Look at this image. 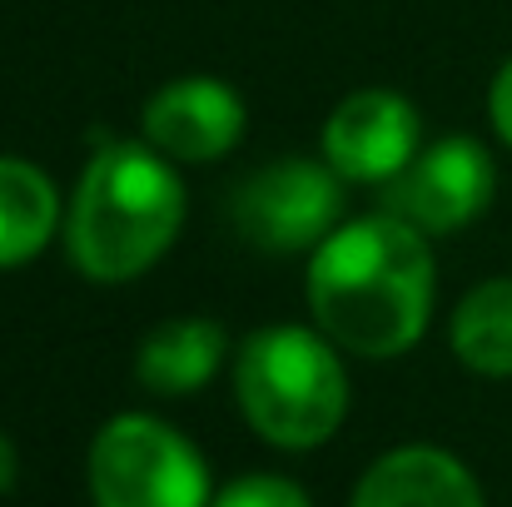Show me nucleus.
I'll list each match as a JSON object with an SVG mask.
<instances>
[{
  "label": "nucleus",
  "mask_w": 512,
  "mask_h": 507,
  "mask_svg": "<svg viewBox=\"0 0 512 507\" xmlns=\"http://www.w3.org/2000/svg\"><path fill=\"white\" fill-rule=\"evenodd\" d=\"M229 224L264 254H314L343 224V179L329 160H269L234 184Z\"/></svg>",
  "instance_id": "obj_5"
},
{
  "label": "nucleus",
  "mask_w": 512,
  "mask_h": 507,
  "mask_svg": "<svg viewBox=\"0 0 512 507\" xmlns=\"http://www.w3.org/2000/svg\"><path fill=\"white\" fill-rule=\"evenodd\" d=\"M229 353V334L214 319H165L135 353V378L155 398H189L199 393Z\"/></svg>",
  "instance_id": "obj_10"
},
{
  "label": "nucleus",
  "mask_w": 512,
  "mask_h": 507,
  "mask_svg": "<svg viewBox=\"0 0 512 507\" xmlns=\"http://www.w3.org/2000/svg\"><path fill=\"white\" fill-rule=\"evenodd\" d=\"M339 343L319 324H269L234 348V398L244 423L289 453L319 448L348 413V373Z\"/></svg>",
  "instance_id": "obj_3"
},
{
  "label": "nucleus",
  "mask_w": 512,
  "mask_h": 507,
  "mask_svg": "<svg viewBox=\"0 0 512 507\" xmlns=\"http://www.w3.org/2000/svg\"><path fill=\"white\" fill-rule=\"evenodd\" d=\"M488 120H493L498 140L512 150V60L493 75V90H488Z\"/></svg>",
  "instance_id": "obj_14"
},
{
  "label": "nucleus",
  "mask_w": 512,
  "mask_h": 507,
  "mask_svg": "<svg viewBox=\"0 0 512 507\" xmlns=\"http://www.w3.org/2000/svg\"><path fill=\"white\" fill-rule=\"evenodd\" d=\"M209 507H314V503H309V493L299 483H289L279 473H244L229 488H219Z\"/></svg>",
  "instance_id": "obj_13"
},
{
  "label": "nucleus",
  "mask_w": 512,
  "mask_h": 507,
  "mask_svg": "<svg viewBox=\"0 0 512 507\" xmlns=\"http://www.w3.org/2000/svg\"><path fill=\"white\" fill-rule=\"evenodd\" d=\"M184 224V184L150 140H115L80 169L65 209V254L90 284L150 274Z\"/></svg>",
  "instance_id": "obj_2"
},
{
  "label": "nucleus",
  "mask_w": 512,
  "mask_h": 507,
  "mask_svg": "<svg viewBox=\"0 0 512 507\" xmlns=\"http://www.w3.org/2000/svg\"><path fill=\"white\" fill-rule=\"evenodd\" d=\"M453 353L483 378H512V274L488 279L453 309Z\"/></svg>",
  "instance_id": "obj_12"
},
{
  "label": "nucleus",
  "mask_w": 512,
  "mask_h": 507,
  "mask_svg": "<svg viewBox=\"0 0 512 507\" xmlns=\"http://www.w3.org/2000/svg\"><path fill=\"white\" fill-rule=\"evenodd\" d=\"M348 507H488L478 478L433 443L383 453L353 488Z\"/></svg>",
  "instance_id": "obj_9"
},
{
  "label": "nucleus",
  "mask_w": 512,
  "mask_h": 507,
  "mask_svg": "<svg viewBox=\"0 0 512 507\" xmlns=\"http://www.w3.org/2000/svg\"><path fill=\"white\" fill-rule=\"evenodd\" d=\"M15 468H20V463H15V443L0 433V493L15 488Z\"/></svg>",
  "instance_id": "obj_15"
},
{
  "label": "nucleus",
  "mask_w": 512,
  "mask_h": 507,
  "mask_svg": "<svg viewBox=\"0 0 512 507\" xmlns=\"http://www.w3.org/2000/svg\"><path fill=\"white\" fill-rule=\"evenodd\" d=\"M319 150L343 184H388L423 150L418 110L398 90H353L324 120Z\"/></svg>",
  "instance_id": "obj_7"
},
{
  "label": "nucleus",
  "mask_w": 512,
  "mask_h": 507,
  "mask_svg": "<svg viewBox=\"0 0 512 507\" xmlns=\"http://www.w3.org/2000/svg\"><path fill=\"white\" fill-rule=\"evenodd\" d=\"M493 189H498V169L488 145H478L473 135H443L423 145L398 179L383 184V209L433 239V234L468 229L493 204Z\"/></svg>",
  "instance_id": "obj_6"
},
{
  "label": "nucleus",
  "mask_w": 512,
  "mask_h": 507,
  "mask_svg": "<svg viewBox=\"0 0 512 507\" xmlns=\"http://www.w3.org/2000/svg\"><path fill=\"white\" fill-rule=\"evenodd\" d=\"M95 507H209V468L199 448L150 413L110 418L90 443Z\"/></svg>",
  "instance_id": "obj_4"
},
{
  "label": "nucleus",
  "mask_w": 512,
  "mask_h": 507,
  "mask_svg": "<svg viewBox=\"0 0 512 507\" xmlns=\"http://www.w3.org/2000/svg\"><path fill=\"white\" fill-rule=\"evenodd\" d=\"M60 229V189L40 165L0 155V269L30 264Z\"/></svg>",
  "instance_id": "obj_11"
},
{
  "label": "nucleus",
  "mask_w": 512,
  "mask_h": 507,
  "mask_svg": "<svg viewBox=\"0 0 512 507\" xmlns=\"http://www.w3.org/2000/svg\"><path fill=\"white\" fill-rule=\"evenodd\" d=\"M433 249L428 234L398 214L343 219L309 254V314L358 358H398L433 319Z\"/></svg>",
  "instance_id": "obj_1"
},
{
  "label": "nucleus",
  "mask_w": 512,
  "mask_h": 507,
  "mask_svg": "<svg viewBox=\"0 0 512 507\" xmlns=\"http://www.w3.org/2000/svg\"><path fill=\"white\" fill-rule=\"evenodd\" d=\"M140 125L145 140L174 165H214L239 150L249 110L234 85L214 75H184L150 95Z\"/></svg>",
  "instance_id": "obj_8"
}]
</instances>
